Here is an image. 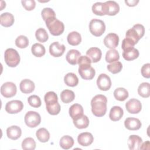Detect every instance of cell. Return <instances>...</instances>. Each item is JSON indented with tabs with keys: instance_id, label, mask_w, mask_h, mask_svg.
<instances>
[{
	"instance_id": "cell-34",
	"label": "cell",
	"mask_w": 150,
	"mask_h": 150,
	"mask_svg": "<svg viewBox=\"0 0 150 150\" xmlns=\"http://www.w3.org/2000/svg\"><path fill=\"white\" fill-rule=\"evenodd\" d=\"M138 93L143 98H148L150 96L149 83L146 82L142 83L138 88Z\"/></svg>"
},
{
	"instance_id": "cell-33",
	"label": "cell",
	"mask_w": 150,
	"mask_h": 150,
	"mask_svg": "<svg viewBox=\"0 0 150 150\" xmlns=\"http://www.w3.org/2000/svg\"><path fill=\"white\" fill-rule=\"evenodd\" d=\"M38 139L41 142H46L50 138V133L45 128H40L36 132Z\"/></svg>"
},
{
	"instance_id": "cell-20",
	"label": "cell",
	"mask_w": 150,
	"mask_h": 150,
	"mask_svg": "<svg viewBox=\"0 0 150 150\" xmlns=\"http://www.w3.org/2000/svg\"><path fill=\"white\" fill-rule=\"evenodd\" d=\"M73 120L74 125L79 129L86 128L89 125L88 118L84 114L75 118Z\"/></svg>"
},
{
	"instance_id": "cell-13",
	"label": "cell",
	"mask_w": 150,
	"mask_h": 150,
	"mask_svg": "<svg viewBox=\"0 0 150 150\" xmlns=\"http://www.w3.org/2000/svg\"><path fill=\"white\" fill-rule=\"evenodd\" d=\"M94 140L93 135L90 132H85L80 134L77 137L78 143L83 146H88L90 145Z\"/></svg>"
},
{
	"instance_id": "cell-39",
	"label": "cell",
	"mask_w": 150,
	"mask_h": 150,
	"mask_svg": "<svg viewBox=\"0 0 150 150\" xmlns=\"http://www.w3.org/2000/svg\"><path fill=\"white\" fill-rule=\"evenodd\" d=\"M46 105H50L58 102L57 94L54 91H49L46 93L44 97Z\"/></svg>"
},
{
	"instance_id": "cell-47",
	"label": "cell",
	"mask_w": 150,
	"mask_h": 150,
	"mask_svg": "<svg viewBox=\"0 0 150 150\" xmlns=\"http://www.w3.org/2000/svg\"><path fill=\"white\" fill-rule=\"evenodd\" d=\"M135 44L130 39H127V38H125L123 39L122 42V45H121V47L122 49L123 50L130 48V47H133L134 46Z\"/></svg>"
},
{
	"instance_id": "cell-22",
	"label": "cell",
	"mask_w": 150,
	"mask_h": 150,
	"mask_svg": "<svg viewBox=\"0 0 150 150\" xmlns=\"http://www.w3.org/2000/svg\"><path fill=\"white\" fill-rule=\"evenodd\" d=\"M139 51L138 49L133 47H130L123 50L122 56L127 61H131L138 58L139 56Z\"/></svg>"
},
{
	"instance_id": "cell-26",
	"label": "cell",
	"mask_w": 150,
	"mask_h": 150,
	"mask_svg": "<svg viewBox=\"0 0 150 150\" xmlns=\"http://www.w3.org/2000/svg\"><path fill=\"white\" fill-rule=\"evenodd\" d=\"M83 108L79 104H74L69 108V115L73 120L75 118L83 114Z\"/></svg>"
},
{
	"instance_id": "cell-41",
	"label": "cell",
	"mask_w": 150,
	"mask_h": 150,
	"mask_svg": "<svg viewBox=\"0 0 150 150\" xmlns=\"http://www.w3.org/2000/svg\"><path fill=\"white\" fill-rule=\"evenodd\" d=\"M15 45L19 48H25L29 45V39L24 35H20L16 39Z\"/></svg>"
},
{
	"instance_id": "cell-14",
	"label": "cell",
	"mask_w": 150,
	"mask_h": 150,
	"mask_svg": "<svg viewBox=\"0 0 150 150\" xmlns=\"http://www.w3.org/2000/svg\"><path fill=\"white\" fill-rule=\"evenodd\" d=\"M86 56L93 63H97L100 60L102 56L101 50L96 47H92L86 52Z\"/></svg>"
},
{
	"instance_id": "cell-12",
	"label": "cell",
	"mask_w": 150,
	"mask_h": 150,
	"mask_svg": "<svg viewBox=\"0 0 150 150\" xmlns=\"http://www.w3.org/2000/svg\"><path fill=\"white\" fill-rule=\"evenodd\" d=\"M65 49L66 47L64 45L60 44L58 42H54L50 45L49 52L52 56L58 57L63 55Z\"/></svg>"
},
{
	"instance_id": "cell-36",
	"label": "cell",
	"mask_w": 150,
	"mask_h": 150,
	"mask_svg": "<svg viewBox=\"0 0 150 150\" xmlns=\"http://www.w3.org/2000/svg\"><path fill=\"white\" fill-rule=\"evenodd\" d=\"M22 148L25 150H34L36 148L35 141L31 137H28L22 142Z\"/></svg>"
},
{
	"instance_id": "cell-9",
	"label": "cell",
	"mask_w": 150,
	"mask_h": 150,
	"mask_svg": "<svg viewBox=\"0 0 150 150\" xmlns=\"http://www.w3.org/2000/svg\"><path fill=\"white\" fill-rule=\"evenodd\" d=\"M97 85L98 88L102 91L108 90L111 86L110 77L106 74H100L97 79Z\"/></svg>"
},
{
	"instance_id": "cell-23",
	"label": "cell",
	"mask_w": 150,
	"mask_h": 150,
	"mask_svg": "<svg viewBox=\"0 0 150 150\" xmlns=\"http://www.w3.org/2000/svg\"><path fill=\"white\" fill-rule=\"evenodd\" d=\"M124 111L122 108L120 106L112 107L110 111L109 117L112 121H119L123 116Z\"/></svg>"
},
{
	"instance_id": "cell-29",
	"label": "cell",
	"mask_w": 150,
	"mask_h": 150,
	"mask_svg": "<svg viewBox=\"0 0 150 150\" xmlns=\"http://www.w3.org/2000/svg\"><path fill=\"white\" fill-rule=\"evenodd\" d=\"M73 138L69 135H64L60 139V146L64 149H69L74 145Z\"/></svg>"
},
{
	"instance_id": "cell-48",
	"label": "cell",
	"mask_w": 150,
	"mask_h": 150,
	"mask_svg": "<svg viewBox=\"0 0 150 150\" xmlns=\"http://www.w3.org/2000/svg\"><path fill=\"white\" fill-rule=\"evenodd\" d=\"M133 28L135 29V30L137 32L138 35H139L140 38H142L145 33V28L144 26L141 24H135L133 26Z\"/></svg>"
},
{
	"instance_id": "cell-21",
	"label": "cell",
	"mask_w": 150,
	"mask_h": 150,
	"mask_svg": "<svg viewBox=\"0 0 150 150\" xmlns=\"http://www.w3.org/2000/svg\"><path fill=\"white\" fill-rule=\"evenodd\" d=\"M81 56V53L76 49H71L67 53L66 59L69 63L72 65L77 64L78 60Z\"/></svg>"
},
{
	"instance_id": "cell-3",
	"label": "cell",
	"mask_w": 150,
	"mask_h": 150,
	"mask_svg": "<svg viewBox=\"0 0 150 150\" xmlns=\"http://www.w3.org/2000/svg\"><path fill=\"white\" fill-rule=\"evenodd\" d=\"M45 23L50 33L53 36H59L64 32V25L63 23L56 17L47 19Z\"/></svg>"
},
{
	"instance_id": "cell-24",
	"label": "cell",
	"mask_w": 150,
	"mask_h": 150,
	"mask_svg": "<svg viewBox=\"0 0 150 150\" xmlns=\"http://www.w3.org/2000/svg\"><path fill=\"white\" fill-rule=\"evenodd\" d=\"M14 16L9 12H5L1 15V25L4 27L11 26L14 23Z\"/></svg>"
},
{
	"instance_id": "cell-11",
	"label": "cell",
	"mask_w": 150,
	"mask_h": 150,
	"mask_svg": "<svg viewBox=\"0 0 150 150\" xmlns=\"http://www.w3.org/2000/svg\"><path fill=\"white\" fill-rule=\"evenodd\" d=\"M103 42L107 48L111 49H115L118 45L119 37L116 33H110L105 36Z\"/></svg>"
},
{
	"instance_id": "cell-35",
	"label": "cell",
	"mask_w": 150,
	"mask_h": 150,
	"mask_svg": "<svg viewBox=\"0 0 150 150\" xmlns=\"http://www.w3.org/2000/svg\"><path fill=\"white\" fill-rule=\"evenodd\" d=\"M120 59V54L115 49L108 50L105 54V60L107 62L111 63L117 62Z\"/></svg>"
},
{
	"instance_id": "cell-19",
	"label": "cell",
	"mask_w": 150,
	"mask_h": 150,
	"mask_svg": "<svg viewBox=\"0 0 150 150\" xmlns=\"http://www.w3.org/2000/svg\"><path fill=\"white\" fill-rule=\"evenodd\" d=\"M22 134L21 128L16 125H12L8 127L6 129L7 137L12 140H16L20 138Z\"/></svg>"
},
{
	"instance_id": "cell-44",
	"label": "cell",
	"mask_w": 150,
	"mask_h": 150,
	"mask_svg": "<svg viewBox=\"0 0 150 150\" xmlns=\"http://www.w3.org/2000/svg\"><path fill=\"white\" fill-rule=\"evenodd\" d=\"M28 101L29 104L34 108H38L42 104L40 97L36 95H32L29 96L28 98Z\"/></svg>"
},
{
	"instance_id": "cell-10",
	"label": "cell",
	"mask_w": 150,
	"mask_h": 150,
	"mask_svg": "<svg viewBox=\"0 0 150 150\" xmlns=\"http://www.w3.org/2000/svg\"><path fill=\"white\" fill-rule=\"evenodd\" d=\"M125 108L127 111L131 114H138L142 109V104L139 100L131 98L126 103Z\"/></svg>"
},
{
	"instance_id": "cell-27",
	"label": "cell",
	"mask_w": 150,
	"mask_h": 150,
	"mask_svg": "<svg viewBox=\"0 0 150 150\" xmlns=\"http://www.w3.org/2000/svg\"><path fill=\"white\" fill-rule=\"evenodd\" d=\"M64 81L69 87H75L79 83V79L74 73H68L64 77Z\"/></svg>"
},
{
	"instance_id": "cell-30",
	"label": "cell",
	"mask_w": 150,
	"mask_h": 150,
	"mask_svg": "<svg viewBox=\"0 0 150 150\" xmlns=\"http://www.w3.org/2000/svg\"><path fill=\"white\" fill-rule=\"evenodd\" d=\"M107 5V15L110 16L115 15L120 11V6L117 2L114 1H108L105 2Z\"/></svg>"
},
{
	"instance_id": "cell-2",
	"label": "cell",
	"mask_w": 150,
	"mask_h": 150,
	"mask_svg": "<svg viewBox=\"0 0 150 150\" xmlns=\"http://www.w3.org/2000/svg\"><path fill=\"white\" fill-rule=\"evenodd\" d=\"M107 97L103 94L95 96L91 101V111L98 117L104 116L107 111Z\"/></svg>"
},
{
	"instance_id": "cell-40",
	"label": "cell",
	"mask_w": 150,
	"mask_h": 150,
	"mask_svg": "<svg viewBox=\"0 0 150 150\" xmlns=\"http://www.w3.org/2000/svg\"><path fill=\"white\" fill-rule=\"evenodd\" d=\"M107 68L108 70L112 74H117L121 71L122 69V64L120 62L117 61L108 64Z\"/></svg>"
},
{
	"instance_id": "cell-32",
	"label": "cell",
	"mask_w": 150,
	"mask_h": 150,
	"mask_svg": "<svg viewBox=\"0 0 150 150\" xmlns=\"http://www.w3.org/2000/svg\"><path fill=\"white\" fill-rule=\"evenodd\" d=\"M114 96L116 100L120 101H123L128 98V92L124 88L118 87L114 90Z\"/></svg>"
},
{
	"instance_id": "cell-1",
	"label": "cell",
	"mask_w": 150,
	"mask_h": 150,
	"mask_svg": "<svg viewBox=\"0 0 150 150\" xmlns=\"http://www.w3.org/2000/svg\"><path fill=\"white\" fill-rule=\"evenodd\" d=\"M79 66V73L84 80H91L95 76L96 71L91 67V60L87 56H81L77 62Z\"/></svg>"
},
{
	"instance_id": "cell-45",
	"label": "cell",
	"mask_w": 150,
	"mask_h": 150,
	"mask_svg": "<svg viewBox=\"0 0 150 150\" xmlns=\"http://www.w3.org/2000/svg\"><path fill=\"white\" fill-rule=\"evenodd\" d=\"M21 3L26 11H32L36 6V2L34 0H22Z\"/></svg>"
},
{
	"instance_id": "cell-4",
	"label": "cell",
	"mask_w": 150,
	"mask_h": 150,
	"mask_svg": "<svg viewBox=\"0 0 150 150\" xmlns=\"http://www.w3.org/2000/svg\"><path fill=\"white\" fill-rule=\"evenodd\" d=\"M4 58L6 64L11 67H15L18 66L21 59L17 50L13 48H9L5 50Z\"/></svg>"
},
{
	"instance_id": "cell-38",
	"label": "cell",
	"mask_w": 150,
	"mask_h": 150,
	"mask_svg": "<svg viewBox=\"0 0 150 150\" xmlns=\"http://www.w3.org/2000/svg\"><path fill=\"white\" fill-rule=\"evenodd\" d=\"M125 38L129 39L131 40H132L135 44H137L139 40L141 39L137 33V32L135 30L134 28H132L129 29H128L125 34Z\"/></svg>"
},
{
	"instance_id": "cell-42",
	"label": "cell",
	"mask_w": 150,
	"mask_h": 150,
	"mask_svg": "<svg viewBox=\"0 0 150 150\" xmlns=\"http://www.w3.org/2000/svg\"><path fill=\"white\" fill-rule=\"evenodd\" d=\"M46 110L49 114L55 115H57L60 111V105L58 102L50 105H46Z\"/></svg>"
},
{
	"instance_id": "cell-5",
	"label": "cell",
	"mask_w": 150,
	"mask_h": 150,
	"mask_svg": "<svg viewBox=\"0 0 150 150\" xmlns=\"http://www.w3.org/2000/svg\"><path fill=\"white\" fill-rule=\"evenodd\" d=\"M89 29L92 35L98 37L104 33L105 30V25L102 20L93 19L90 22Z\"/></svg>"
},
{
	"instance_id": "cell-37",
	"label": "cell",
	"mask_w": 150,
	"mask_h": 150,
	"mask_svg": "<svg viewBox=\"0 0 150 150\" xmlns=\"http://www.w3.org/2000/svg\"><path fill=\"white\" fill-rule=\"evenodd\" d=\"M35 36L36 39L39 42L42 43L46 42L49 39V36L46 30L45 29L41 28L36 30L35 32Z\"/></svg>"
},
{
	"instance_id": "cell-25",
	"label": "cell",
	"mask_w": 150,
	"mask_h": 150,
	"mask_svg": "<svg viewBox=\"0 0 150 150\" xmlns=\"http://www.w3.org/2000/svg\"><path fill=\"white\" fill-rule=\"evenodd\" d=\"M67 42L70 45L77 46L81 43V36L79 32L76 31H73L69 33L67 37Z\"/></svg>"
},
{
	"instance_id": "cell-50",
	"label": "cell",
	"mask_w": 150,
	"mask_h": 150,
	"mask_svg": "<svg viewBox=\"0 0 150 150\" xmlns=\"http://www.w3.org/2000/svg\"><path fill=\"white\" fill-rule=\"evenodd\" d=\"M146 146H149V141H147L144 142L143 144L142 143V144L139 148V149H149V148L148 147H146Z\"/></svg>"
},
{
	"instance_id": "cell-15",
	"label": "cell",
	"mask_w": 150,
	"mask_h": 150,
	"mask_svg": "<svg viewBox=\"0 0 150 150\" xmlns=\"http://www.w3.org/2000/svg\"><path fill=\"white\" fill-rule=\"evenodd\" d=\"M142 143V138L138 135H131L129 137L127 141L128 148L131 150H138Z\"/></svg>"
},
{
	"instance_id": "cell-46",
	"label": "cell",
	"mask_w": 150,
	"mask_h": 150,
	"mask_svg": "<svg viewBox=\"0 0 150 150\" xmlns=\"http://www.w3.org/2000/svg\"><path fill=\"white\" fill-rule=\"evenodd\" d=\"M141 74L144 77L149 78L150 77V64L146 63L144 64L141 69Z\"/></svg>"
},
{
	"instance_id": "cell-18",
	"label": "cell",
	"mask_w": 150,
	"mask_h": 150,
	"mask_svg": "<svg viewBox=\"0 0 150 150\" xmlns=\"http://www.w3.org/2000/svg\"><path fill=\"white\" fill-rule=\"evenodd\" d=\"M21 91L24 94H29L33 91L35 88V83L29 79L22 80L19 85Z\"/></svg>"
},
{
	"instance_id": "cell-31",
	"label": "cell",
	"mask_w": 150,
	"mask_h": 150,
	"mask_svg": "<svg viewBox=\"0 0 150 150\" xmlns=\"http://www.w3.org/2000/svg\"><path fill=\"white\" fill-rule=\"evenodd\" d=\"M31 52L32 54L38 57H42L45 55L46 49L45 46L40 43H35L32 46Z\"/></svg>"
},
{
	"instance_id": "cell-16",
	"label": "cell",
	"mask_w": 150,
	"mask_h": 150,
	"mask_svg": "<svg viewBox=\"0 0 150 150\" xmlns=\"http://www.w3.org/2000/svg\"><path fill=\"white\" fill-rule=\"evenodd\" d=\"M124 125L125 128L129 130H138L142 125L140 120L136 118L128 117L124 121Z\"/></svg>"
},
{
	"instance_id": "cell-17",
	"label": "cell",
	"mask_w": 150,
	"mask_h": 150,
	"mask_svg": "<svg viewBox=\"0 0 150 150\" xmlns=\"http://www.w3.org/2000/svg\"><path fill=\"white\" fill-rule=\"evenodd\" d=\"M92 11L94 14L99 16L107 15L108 9L105 2H97L94 4L92 6Z\"/></svg>"
},
{
	"instance_id": "cell-43",
	"label": "cell",
	"mask_w": 150,
	"mask_h": 150,
	"mask_svg": "<svg viewBox=\"0 0 150 150\" xmlns=\"http://www.w3.org/2000/svg\"><path fill=\"white\" fill-rule=\"evenodd\" d=\"M41 15L45 22L48 19L56 17L55 12L50 8H43L41 12Z\"/></svg>"
},
{
	"instance_id": "cell-6",
	"label": "cell",
	"mask_w": 150,
	"mask_h": 150,
	"mask_svg": "<svg viewBox=\"0 0 150 150\" xmlns=\"http://www.w3.org/2000/svg\"><path fill=\"white\" fill-rule=\"evenodd\" d=\"M25 122L26 125L30 128H35L40 124L41 117L40 114L33 111H28L25 115Z\"/></svg>"
},
{
	"instance_id": "cell-8",
	"label": "cell",
	"mask_w": 150,
	"mask_h": 150,
	"mask_svg": "<svg viewBox=\"0 0 150 150\" xmlns=\"http://www.w3.org/2000/svg\"><path fill=\"white\" fill-rule=\"evenodd\" d=\"M23 103L18 100L8 101L5 105V111L9 114H16L22 110Z\"/></svg>"
},
{
	"instance_id": "cell-49",
	"label": "cell",
	"mask_w": 150,
	"mask_h": 150,
	"mask_svg": "<svg viewBox=\"0 0 150 150\" xmlns=\"http://www.w3.org/2000/svg\"><path fill=\"white\" fill-rule=\"evenodd\" d=\"M139 2L138 0H125V3L129 6H134L137 5V4Z\"/></svg>"
},
{
	"instance_id": "cell-28",
	"label": "cell",
	"mask_w": 150,
	"mask_h": 150,
	"mask_svg": "<svg viewBox=\"0 0 150 150\" xmlns=\"http://www.w3.org/2000/svg\"><path fill=\"white\" fill-rule=\"evenodd\" d=\"M61 100L64 103H69L74 100L75 98L74 93L70 90H64L60 94Z\"/></svg>"
},
{
	"instance_id": "cell-7",
	"label": "cell",
	"mask_w": 150,
	"mask_h": 150,
	"mask_svg": "<svg viewBox=\"0 0 150 150\" xmlns=\"http://www.w3.org/2000/svg\"><path fill=\"white\" fill-rule=\"evenodd\" d=\"M17 91L16 86L12 82H6L1 87V93L5 98H10L15 96Z\"/></svg>"
}]
</instances>
